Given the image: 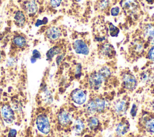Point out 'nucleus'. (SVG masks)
<instances>
[{
    "label": "nucleus",
    "instance_id": "nucleus-18",
    "mask_svg": "<svg viewBox=\"0 0 154 137\" xmlns=\"http://www.w3.org/2000/svg\"><path fill=\"white\" fill-rule=\"evenodd\" d=\"M14 19L16 24L19 26H22L24 25L25 21V16L23 12L20 11H17L14 15Z\"/></svg>",
    "mask_w": 154,
    "mask_h": 137
},
{
    "label": "nucleus",
    "instance_id": "nucleus-5",
    "mask_svg": "<svg viewBox=\"0 0 154 137\" xmlns=\"http://www.w3.org/2000/svg\"><path fill=\"white\" fill-rule=\"evenodd\" d=\"M71 99L72 101L78 105H82L85 103L87 99V94L85 91L81 89L76 88L71 93Z\"/></svg>",
    "mask_w": 154,
    "mask_h": 137
},
{
    "label": "nucleus",
    "instance_id": "nucleus-19",
    "mask_svg": "<svg viewBox=\"0 0 154 137\" xmlns=\"http://www.w3.org/2000/svg\"><path fill=\"white\" fill-rule=\"evenodd\" d=\"M146 130L151 133H154V116L148 118L144 123Z\"/></svg>",
    "mask_w": 154,
    "mask_h": 137
},
{
    "label": "nucleus",
    "instance_id": "nucleus-36",
    "mask_svg": "<svg viewBox=\"0 0 154 137\" xmlns=\"http://www.w3.org/2000/svg\"><path fill=\"white\" fill-rule=\"evenodd\" d=\"M146 1H147L148 2H149V3H150V2H152L153 0H146Z\"/></svg>",
    "mask_w": 154,
    "mask_h": 137
},
{
    "label": "nucleus",
    "instance_id": "nucleus-37",
    "mask_svg": "<svg viewBox=\"0 0 154 137\" xmlns=\"http://www.w3.org/2000/svg\"><path fill=\"white\" fill-rule=\"evenodd\" d=\"M84 137H91V136H90V135H85V136H84Z\"/></svg>",
    "mask_w": 154,
    "mask_h": 137
},
{
    "label": "nucleus",
    "instance_id": "nucleus-1",
    "mask_svg": "<svg viewBox=\"0 0 154 137\" xmlns=\"http://www.w3.org/2000/svg\"><path fill=\"white\" fill-rule=\"evenodd\" d=\"M106 103L104 99L100 97H96L87 102L85 106V111L88 115H92L103 112Z\"/></svg>",
    "mask_w": 154,
    "mask_h": 137
},
{
    "label": "nucleus",
    "instance_id": "nucleus-10",
    "mask_svg": "<svg viewBox=\"0 0 154 137\" xmlns=\"http://www.w3.org/2000/svg\"><path fill=\"white\" fill-rule=\"evenodd\" d=\"M129 121L126 120H123L120 121L117 126L116 129V133L117 136L121 137L125 135L129 129Z\"/></svg>",
    "mask_w": 154,
    "mask_h": 137
},
{
    "label": "nucleus",
    "instance_id": "nucleus-2",
    "mask_svg": "<svg viewBox=\"0 0 154 137\" xmlns=\"http://www.w3.org/2000/svg\"><path fill=\"white\" fill-rule=\"evenodd\" d=\"M36 125L38 130L42 133L47 135L51 130V126L48 117L44 114L39 115L36 119Z\"/></svg>",
    "mask_w": 154,
    "mask_h": 137
},
{
    "label": "nucleus",
    "instance_id": "nucleus-26",
    "mask_svg": "<svg viewBox=\"0 0 154 137\" xmlns=\"http://www.w3.org/2000/svg\"><path fill=\"white\" fill-rule=\"evenodd\" d=\"M137 111H138V107L135 103H134L132 106L131 112H130V114L132 117H135L137 115Z\"/></svg>",
    "mask_w": 154,
    "mask_h": 137
},
{
    "label": "nucleus",
    "instance_id": "nucleus-24",
    "mask_svg": "<svg viewBox=\"0 0 154 137\" xmlns=\"http://www.w3.org/2000/svg\"><path fill=\"white\" fill-rule=\"evenodd\" d=\"M109 31L111 37H116L118 36L119 33V29H118V28L115 26L111 23H110L109 25Z\"/></svg>",
    "mask_w": 154,
    "mask_h": 137
},
{
    "label": "nucleus",
    "instance_id": "nucleus-27",
    "mask_svg": "<svg viewBox=\"0 0 154 137\" xmlns=\"http://www.w3.org/2000/svg\"><path fill=\"white\" fill-rule=\"evenodd\" d=\"M120 12V8L118 7H112L111 10V14L113 16H117Z\"/></svg>",
    "mask_w": 154,
    "mask_h": 137
},
{
    "label": "nucleus",
    "instance_id": "nucleus-6",
    "mask_svg": "<svg viewBox=\"0 0 154 137\" xmlns=\"http://www.w3.org/2000/svg\"><path fill=\"white\" fill-rule=\"evenodd\" d=\"M129 107L128 102L125 100H119L114 105L115 114L119 117H123L126 114Z\"/></svg>",
    "mask_w": 154,
    "mask_h": 137
},
{
    "label": "nucleus",
    "instance_id": "nucleus-9",
    "mask_svg": "<svg viewBox=\"0 0 154 137\" xmlns=\"http://www.w3.org/2000/svg\"><path fill=\"white\" fill-rule=\"evenodd\" d=\"M58 121L63 126H69L72 123L71 114L69 112L63 110L58 115Z\"/></svg>",
    "mask_w": 154,
    "mask_h": 137
},
{
    "label": "nucleus",
    "instance_id": "nucleus-35",
    "mask_svg": "<svg viewBox=\"0 0 154 137\" xmlns=\"http://www.w3.org/2000/svg\"><path fill=\"white\" fill-rule=\"evenodd\" d=\"M152 110H153V112H154V102L152 104Z\"/></svg>",
    "mask_w": 154,
    "mask_h": 137
},
{
    "label": "nucleus",
    "instance_id": "nucleus-28",
    "mask_svg": "<svg viewBox=\"0 0 154 137\" xmlns=\"http://www.w3.org/2000/svg\"><path fill=\"white\" fill-rule=\"evenodd\" d=\"M61 1L62 0H51V5L54 8L58 7L60 5Z\"/></svg>",
    "mask_w": 154,
    "mask_h": 137
},
{
    "label": "nucleus",
    "instance_id": "nucleus-38",
    "mask_svg": "<svg viewBox=\"0 0 154 137\" xmlns=\"http://www.w3.org/2000/svg\"><path fill=\"white\" fill-rule=\"evenodd\" d=\"M1 49H0V61H1Z\"/></svg>",
    "mask_w": 154,
    "mask_h": 137
},
{
    "label": "nucleus",
    "instance_id": "nucleus-3",
    "mask_svg": "<svg viewBox=\"0 0 154 137\" xmlns=\"http://www.w3.org/2000/svg\"><path fill=\"white\" fill-rule=\"evenodd\" d=\"M122 84L126 90L133 91L137 85V81L132 74L126 73L122 76Z\"/></svg>",
    "mask_w": 154,
    "mask_h": 137
},
{
    "label": "nucleus",
    "instance_id": "nucleus-17",
    "mask_svg": "<svg viewBox=\"0 0 154 137\" xmlns=\"http://www.w3.org/2000/svg\"><path fill=\"white\" fill-rule=\"evenodd\" d=\"M25 8L28 14H32L37 11V5L34 0H31L25 4Z\"/></svg>",
    "mask_w": 154,
    "mask_h": 137
},
{
    "label": "nucleus",
    "instance_id": "nucleus-40",
    "mask_svg": "<svg viewBox=\"0 0 154 137\" xmlns=\"http://www.w3.org/2000/svg\"><path fill=\"white\" fill-rule=\"evenodd\" d=\"M62 137H69V136H62Z\"/></svg>",
    "mask_w": 154,
    "mask_h": 137
},
{
    "label": "nucleus",
    "instance_id": "nucleus-41",
    "mask_svg": "<svg viewBox=\"0 0 154 137\" xmlns=\"http://www.w3.org/2000/svg\"><path fill=\"white\" fill-rule=\"evenodd\" d=\"M75 1H81V0H75Z\"/></svg>",
    "mask_w": 154,
    "mask_h": 137
},
{
    "label": "nucleus",
    "instance_id": "nucleus-16",
    "mask_svg": "<svg viewBox=\"0 0 154 137\" xmlns=\"http://www.w3.org/2000/svg\"><path fill=\"white\" fill-rule=\"evenodd\" d=\"M87 124L90 130L95 131L99 128L100 121L97 117L94 116H91L88 118L87 120Z\"/></svg>",
    "mask_w": 154,
    "mask_h": 137
},
{
    "label": "nucleus",
    "instance_id": "nucleus-12",
    "mask_svg": "<svg viewBox=\"0 0 154 137\" xmlns=\"http://www.w3.org/2000/svg\"><path fill=\"white\" fill-rule=\"evenodd\" d=\"M120 5L126 10L134 11L137 9L138 2L136 0H122Z\"/></svg>",
    "mask_w": 154,
    "mask_h": 137
},
{
    "label": "nucleus",
    "instance_id": "nucleus-31",
    "mask_svg": "<svg viewBox=\"0 0 154 137\" xmlns=\"http://www.w3.org/2000/svg\"><path fill=\"white\" fill-rule=\"evenodd\" d=\"M47 22H48V19L46 17H45L43 20H39L38 19V20H37V21L35 23V26H39L40 25H42V24H46L47 23Z\"/></svg>",
    "mask_w": 154,
    "mask_h": 137
},
{
    "label": "nucleus",
    "instance_id": "nucleus-34",
    "mask_svg": "<svg viewBox=\"0 0 154 137\" xmlns=\"http://www.w3.org/2000/svg\"><path fill=\"white\" fill-rule=\"evenodd\" d=\"M63 58V55H59V56L57 57V62L58 64H59L60 62L61 61Z\"/></svg>",
    "mask_w": 154,
    "mask_h": 137
},
{
    "label": "nucleus",
    "instance_id": "nucleus-11",
    "mask_svg": "<svg viewBox=\"0 0 154 137\" xmlns=\"http://www.w3.org/2000/svg\"><path fill=\"white\" fill-rule=\"evenodd\" d=\"M85 124L81 118H76L73 123L72 130L76 135H80L85 129Z\"/></svg>",
    "mask_w": 154,
    "mask_h": 137
},
{
    "label": "nucleus",
    "instance_id": "nucleus-30",
    "mask_svg": "<svg viewBox=\"0 0 154 137\" xmlns=\"http://www.w3.org/2000/svg\"><path fill=\"white\" fill-rule=\"evenodd\" d=\"M81 74V64H78L76 68V73H75V75H76V78H79Z\"/></svg>",
    "mask_w": 154,
    "mask_h": 137
},
{
    "label": "nucleus",
    "instance_id": "nucleus-39",
    "mask_svg": "<svg viewBox=\"0 0 154 137\" xmlns=\"http://www.w3.org/2000/svg\"><path fill=\"white\" fill-rule=\"evenodd\" d=\"M152 17H153V18H154V13H153V14L152 15Z\"/></svg>",
    "mask_w": 154,
    "mask_h": 137
},
{
    "label": "nucleus",
    "instance_id": "nucleus-15",
    "mask_svg": "<svg viewBox=\"0 0 154 137\" xmlns=\"http://www.w3.org/2000/svg\"><path fill=\"white\" fill-rule=\"evenodd\" d=\"M144 36L149 43L154 45V26L150 24L146 25L144 30Z\"/></svg>",
    "mask_w": 154,
    "mask_h": 137
},
{
    "label": "nucleus",
    "instance_id": "nucleus-32",
    "mask_svg": "<svg viewBox=\"0 0 154 137\" xmlns=\"http://www.w3.org/2000/svg\"><path fill=\"white\" fill-rule=\"evenodd\" d=\"M108 3H109V0H101L100 3V5L101 8H102V9H103V8H105V7H107Z\"/></svg>",
    "mask_w": 154,
    "mask_h": 137
},
{
    "label": "nucleus",
    "instance_id": "nucleus-22",
    "mask_svg": "<svg viewBox=\"0 0 154 137\" xmlns=\"http://www.w3.org/2000/svg\"><path fill=\"white\" fill-rule=\"evenodd\" d=\"M97 72L102 76L105 81L111 76V71L106 66L102 67Z\"/></svg>",
    "mask_w": 154,
    "mask_h": 137
},
{
    "label": "nucleus",
    "instance_id": "nucleus-23",
    "mask_svg": "<svg viewBox=\"0 0 154 137\" xmlns=\"http://www.w3.org/2000/svg\"><path fill=\"white\" fill-rule=\"evenodd\" d=\"M43 97L46 103H51L53 100V97L52 95L51 92L48 90L47 88L43 90Z\"/></svg>",
    "mask_w": 154,
    "mask_h": 137
},
{
    "label": "nucleus",
    "instance_id": "nucleus-4",
    "mask_svg": "<svg viewBox=\"0 0 154 137\" xmlns=\"http://www.w3.org/2000/svg\"><path fill=\"white\" fill-rule=\"evenodd\" d=\"M104 81H105L104 79L98 73V72H93L90 75L89 79H88L90 87L91 90H99L101 87Z\"/></svg>",
    "mask_w": 154,
    "mask_h": 137
},
{
    "label": "nucleus",
    "instance_id": "nucleus-8",
    "mask_svg": "<svg viewBox=\"0 0 154 137\" xmlns=\"http://www.w3.org/2000/svg\"><path fill=\"white\" fill-rule=\"evenodd\" d=\"M2 117L5 122L11 124L14 120V114L11 108L8 105H4L1 108Z\"/></svg>",
    "mask_w": 154,
    "mask_h": 137
},
{
    "label": "nucleus",
    "instance_id": "nucleus-7",
    "mask_svg": "<svg viewBox=\"0 0 154 137\" xmlns=\"http://www.w3.org/2000/svg\"><path fill=\"white\" fill-rule=\"evenodd\" d=\"M73 48L75 52L78 54L87 55L90 50L87 44L82 40H76L73 43Z\"/></svg>",
    "mask_w": 154,
    "mask_h": 137
},
{
    "label": "nucleus",
    "instance_id": "nucleus-21",
    "mask_svg": "<svg viewBox=\"0 0 154 137\" xmlns=\"http://www.w3.org/2000/svg\"><path fill=\"white\" fill-rule=\"evenodd\" d=\"M61 52V49L58 46H54L51 48L46 53V57L48 59H52L55 55L59 54Z\"/></svg>",
    "mask_w": 154,
    "mask_h": 137
},
{
    "label": "nucleus",
    "instance_id": "nucleus-25",
    "mask_svg": "<svg viewBox=\"0 0 154 137\" xmlns=\"http://www.w3.org/2000/svg\"><path fill=\"white\" fill-rule=\"evenodd\" d=\"M147 58L152 61H154V45L152 46V47L149 49L147 55Z\"/></svg>",
    "mask_w": 154,
    "mask_h": 137
},
{
    "label": "nucleus",
    "instance_id": "nucleus-20",
    "mask_svg": "<svg viewBox=\"0 0 154 137\" xmlns=\"http://www.w3.org/2000/svg\"><path fill=\"white\" fill-rule=\"evenodd\" d=\"M13 42L16 46L19 47H23L25 46L26 44V39L20 35H17L14 37L13 40Z\"/></svg>",
    "mask_w": 154,
    "mask_h": 137
},
{
    "label": "nucleus",
    "instance_id": "nucleus-14",
    "mask_svg": "<svg viewBox=\"0 0 154 137\" xmlns=\"http://www.w3.org/2000/svg\"><path fill=\"white\" fill-rule=\"evenodd\" d=\"M100 53L106 57L111 58L114 56L115 51L114 47L110 44H103L100 49Z\"/></svg>",
    "mask_w": 154,
    "mask_h": 137
},
{
    "label": "nucleus",
    "instance_id": "nucleus-29",
    "mask_svg": "<svg viewBox=\"0 0 154 137\" xmlns=\"http://www.w3.org/2000/svg\"><path fill=\"white\" fill-rule=\"evenodd\" d=\"M32 57L35 58V59H40L41 58V54L40 53V52L38 50H37V49H34L33 51H32Z\"/></svg>",
    "mask_w": 154,
    "mask_h": 137
},
{
    "label": "nucleus",
    "instance_id": "nucleus-33",
    "mask_svg": "<svg viewBox=\"0 0 154 137\" xmlns=\"http://www.w3.org/2000/svg\"><path fill=\"white\" fill-rule=\"evenodd\" d=\"M17 132L15 129H10L9 133H8V137H16Z\"/></svg>",
    "mask_w": 154,
    "mask_h": 137
},
{
    "label": "nucleus",
    "instance_id": "nucleus-13",
    "mask_svg": "<svg viewBox=\"0 0 154 137\" xmlns=\"http://www.w3.org/2000/svg\"><path fill=\"white\" fill-rule=\"evenodd\" d=\"M47 37L51 40L58 39L61 35L60 30L57 27H51L49 28L46 32Z\"/></svg>",
    "mask_w": 154,
    "mask_h": 137
}]
</instances>
